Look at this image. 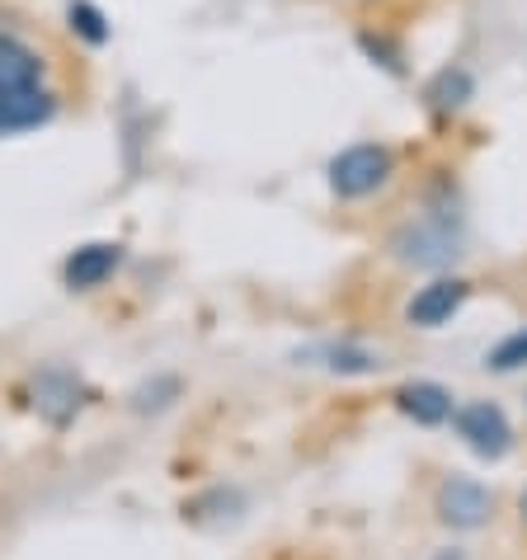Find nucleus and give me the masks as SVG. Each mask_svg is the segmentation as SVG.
Returning a JSON list of instances; mask_svg holds the SVG:
<instances>
[{"instance_id": "1", "label": "nucleus", "mask_w": 527, "mask_h": 560, "mask_svg": "<svg viewBox=\"0 0 527 560\" xmlns=\"http://www.w3.org/2000/svg\"><path fill=\"white\" fill-rule=\"evenodd\" d=\"M330 194L344 198V203H359V198H372L377 189H386V179L396 175V155L391 147L382 142H359V147H344L330 161Z\"/></svg>"}, {"instance_id": "2", "label": "nucleus", "mask_w": 527, "mask_h": 560, "mask_svg": "<svg viewBox=\"0 0 527 560\" xmlns=\"http://www.w3.org/2000/svg\"><path fill=\"white\" fill-rule=\"evenodd\" d=\"M453 424H457V439L485 462H500L508 447H514V424H508V415L500 406H490V400H471V406L453 410Z\"/></svg>"}, {"instance_id": "3", "label": "nucleus", "mask_w": 527, "mask_h": 560, "mask_svg": "<svg viewBox=\"0 0 527 560\" xmlns=\"http://www.w3.org/2000/svg\"><path fill=\"white\" fill-rule=\"evenodd\" d=\"M391 250L400 264H414V269H433V264H447L457 255V231L447 217H420V222L400 226Z\"/></svg>"}, {"instance_id": "4", "label": "nucleus", "mask_w": 527, "mask_h": 560, "mask_svg": "<svg viewBox=\"0 0 527 560\" xmlns=\"http://www.w3.org/2000/svg\"><path fill=\"white\" fill-rule=\"evenodd\" d=\"M122 264V245L118 241H90V245H75V250L67 255V264H61V283L75 288V292H90L108 283V278L118 273Z\"/></svg>"}, {"instance_id": "5", "label": "nucleus", "mask_w": 527, "mask_h": 560, "mask_svg": "<svg viewBox=\"0 0 527 560\" xmlns=\"http://www.w3.org/2000/svg\"><path fill=\"white\" fill-rule=\"evenodd\" d=\"M34 406L38 415L48 419L52 429H67L75 415H81L85 406V386L71 377V372H61V368H48V372H38L34 377Z\"/></svg>"}, {"instance_id": "6", "label": "nucleus", "mask_w": 527, "mask_h": 560, "mask_svg": "<svg viewBox=\"0 0 527 560\" xmlns=\"http://www.w3.org/2000/svg\"><path fill=\"white\" fill-rule=\"evenodd\" d=\"M490 490L485 486H476V480L467 476H453V480H443V490H438V518L447 527H457V533H471V527H480L490 518Z\"/></svg>"}, {"instance_id": "7", "label": "nucleus", "mask_w": 527, "mask_h": 560, "mask_svg": "<svg viewBox=\"0 0 527 560\" xmlns=\"http://www.w3.org/2000/svg\"><path fill=\"white\" fill-rule=\"evenodd\" d=\"M471 298V283H461V278H433L429 288L414 292V302L406 306V320L420 325V330H438L461 311V302Z\"/></svg>"}, {"instance_id": "8", "label": "nucleus", "mask_w": 527, "mask_h": 560, "mask_svg": "<svg viewBox=\"0 0 527 560\" xmlns=\"http://www.w3.org/2000/svg\"><path fill=\"white\" fill-rule=\"evenodd\" d=\"M43 57L28 48L20 34L0 28V95H20V90H38L43 85Z\"/></svg>"}, {"instance_id": "9", "label": "nucleus", "mask_w": 527, "mask_h": 560, "mask_svg": "<svg viewBox=\"0 0 527 560\" xmlns=\"http://www.w3.org/2000/svg\"><path fill=\"white\" fill-rule=\"evenodd\" d=\"M57 114V95L52 90H20V95H0V137L14 132H34L43 122H52Z\"/></svg>"}, {"instance_id": "10", "label": "nucleus", "mask_w": 527, "mask_h": 560, "mask_svg": "<svg viewBox=\"0 0 527 560\" xmlns=\"http://www.w3.org/2000/svg\"><path fill=\"white\" fill-rule=\"evenodd\" d=\"M396 410L406 419H414V424H424V429L447 424V419H453V392L438 386V382H406L396 392Z\"/></svg>"}, {"instance_id": "11", "label": "nucleus", "mask_w": 527, "mask_h": 560, "mask_svg": "<svg viewBox=\"0 0 527 560\" xmlns=\"http://www.w3.org/2000/svg\"><path fill=\"white\" fill-rule=\"evenodd\" d=\"M471 90H476V81H471L467 67H443V71L429 81L424 95H429V104L438 108V114H457V108L471 100Z\"/></svg>"}, {"instance_id": "12", "label": "nucleus", "mask_w": 527, "mask_h": 560, "mask_svg": "<svg viewBox=\"0 0 527 560\" xmlns=\"http://www.w3.org/2000/svg\"><path fill=\"white\" fill-rule=\"evenodd\" d=\"M67 24H71V34L90 43V48H104L108 38H114V24H108V14L95 5V0H71L67 5Z\"/></svg>"}, {"instance_id": "13", "label": "nucleus", "mask_w": 527, "mask_h": 560, "mask_svg": "<svg viewBox=\"0 0 527 560\" xmlns=\"http://www.w3.org/2000/svg\"><path fill=\"white\" fill-rule=\"evenodd\" d=\"M485 368L490 372H518V368H527V330H514L508 339H500V345L490 349Z\"/></svg>"}, {"instance_id": "14", "label": "nucleus", "mask_w": 527, "mask_h": 560, "mask_svg": "<svg viewBox=\"0 0 527 560\" xmlns=\"http://www.w3.org/2000/svg\"><path fill=\"white\" fill-rule=\"evenodd\" d=\"M359 48L372 57V61H382V67L386 71H406V67H400V48H396V43L391 38H386V34H359Z\"/></svg>"}, {"instance_id": "15", "label": "nucleus", "mask_w": 527, "mask_h": 560, "mask_svg": "<svg viewBox=\"0 0 527 560\" xmlns=\"http://www.w3.org/2000/svg\"><path fill=\"white\" fill-rule=\"evenodd\" d=\"M523 518H527V490H523Z\"/></svg>"}]
</instances>
